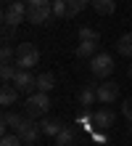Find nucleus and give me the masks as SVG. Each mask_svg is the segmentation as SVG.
<instances>
[{"label": "nucleus", "mask_w": 132, "mask_h": 146, "mask_svg": "<svg viewBox=\"0 0 132 146\" xmlns=\"http://www.w3.org/2000/svg\"><path fill=\"white\" fill-rule=\"evenodd\" d=\"M48 109H50V98H48V93L34 90L32 96H26V104H24V114H26V117H32V119H42V117L48 114Z\"/></svg>", "instance_id": "f257e3e1"}, {"label": "nucleus", "mask_w": 132, "mask_h": 146, "mask_svg": "<svg viewBox=\"0 0 132 146\" xmlns=\"http://www.w3.org/2000/svg\"><path fill=\"white\" fill-rule=\"evenodd\" d=\"M40 64V48L34 42H19L16 45V66L19 69H32Z\"/></svg>", "instance_id": "f03ea898"}, {"label": "nucleus", "mask_w": 132, "mask_h": 146, "mask_svg": "<svg viewBox=\"0 0 132 146\" xmlns=\"http://www.w3.org/2000/svg\"><path fill=\"white\" fill-rule=\"evenodd\" d=\"M26 11H29V5H26L24 0H13V3H8V8L3 11L5 27H19L21 21H26Z\"/></svg>", "instance_id": "7ed1b4c3"}, {"label": "nucleus", "mask_w": 132, "mask_h": 146, "mask_svg": "<svg viewBox=\"0 0 132 146\" xmlns=\"http://www.w3.org/2000/svg\"><path fill=\"white\" fill-rule=\"evenodd\" d=\"M90 72L95 74V77H111L114 74V56H108V53H95L93 58H90Z\"/></svg>", "instance_id": "20e7f679"}, {"label": "nucleus", "mask_w": 132, "mask_h": 146, "mask_svg": "<svg viewBox=\"0 0 132 146\" xmlns=\"http://www.w3.org/2000/svg\"><path fill=\"white\" fill-rule=\"evenodd\" d=\"M13 85L19 88V93L32 96V93L37 90V74H32V69H19L16 77H13Z\"/></svg>", "instance_id": "39448f33"}, {"label": "nucleus", "mask_w": 132, "mask_h": 146, "mask_svg": "<svg viewBox=\"0 0 132 146\" xmlns=\"http://www.w3.org/2000/svg\"><path fill=\"white\" fill-rule=\"evenodd\" d=\"M53 16V5H29V11H26V21L37 24V27H42V24H48Z\"/></svg>", "instance_id": "423d86ee"}, {"label": "nucleus", "mask_w": 132, "mask_h": 146, "mask_svg": "<svg viewBox=\"0 0 132 146\" xmlns=\"http://www.w3.org/2000/svg\"><path fill=\"white\" fill-rule=\"evenodd\" d=\"M19 135L24 138V143H26V146H32V143H37V138L42 135V130H40V125H37V119H32V117H26V119H24V125H21V130H19Z\"/></svg>", "instance_id": "0eeeda50"}, {"label": "nucleus", "mask_w": 132, "mask_h": 146, "mask_svg": "<svg viewBox=\"0 0 132 146\" xmlns=\"http://www.w3.org/2000/svg\"><path fill=\"white\" fill-rule=\"evenodd\" d=\"M119 98V85L116 82H103L98 85V101L100 104H114Z\"/></svg>", "instance_id": "6e6552de"}, {"label": "nucleus", "mask_w": 132, "mask_h": 146, "mask_svg": "<svg viewBox=\"0 0 132 146\" xmlns=\"http://www.w3.org/2000/svg\"><path fill=\"white\" fill-rule=\"evenodd\" d=\"M93 122H95V127L106 130V127H111L116 122V114H114L111 109H98V111H93Z\"/></svg>", "instance_id": "1a4fd4ad"}, {"label": "nucleus", "mask_w": 132, "mask_h": 146, "mask_svg": "<svg viewBox=\"0 0 132 146\" xmlns=\"http://www.w3.org/2000/svg\"><path fill=\"white\" fill-rule=\"evenodd\" d=\"M24 119H26V114H19V111L5 109L3 111V130H5V127H13V133H19L21 125H24Z\"/></svg>", "instance_id": "9d476101"}, {"label": "nucleus", "mask_w": 132, "mask_h": 146, "mask_svg": "<svg viewBox=\"0 0 132 146\" xmlns=\"http://www.w3.org/2000/svg\"><path fill=\"white\" fill-rule=\"evenodd\" d=\"M100 40H79V45H77V56L79 58H93L95 53H100Z\"/></svg>", "instance_id": "9b49d317"}, {"label": "nucleus", "mask_w": 132, "mask_h": 146, "mask_svg": "<svg viewBox=\"0 0 132 146\" xmlns=\"http://www.w3.org/2000/svg\"><path fill=\"white\" fill-rule=\"evenodd\" d=\"M19 96H21V93H19V88H16V85H3V90H0V104H3L5 109L8 106H13V104H19Z\"/></svg>", "instance_id": "f8f14e48"}, {"label": "nucleus", "mask_w": 132, "mask_h": 146, "mask_svg": "<svg viewBox=\"0 0 132 146\" xmlns=\"http://www.w3.org/2000/svg\"><path fill=\"white\" fill-rule=\"evenodd\" d=\"M95 101H98V88H93V85H85V88L79 90V106H82V109H90Z\"/></svg>", "instance_id": "ddd939ff"}, {"label": "nucleus", "mask_w": 132, "mask_h": 146, "mask_svg": "<svg viewBox=\"0 0 132 146\" xmlns=\"http://www.w3.org/2000/svg\"><path fill=\"white\" fill-rule=\"evenodd\" d=\"M37 125H40L42 135H53V138H56V135H58V130L64 127V125L58 122V119H50V117H42V119H37Z\"/></svg>", "instance_id": "4468645a"}, {"label": "nucleus", "mask_w": 132, "mask_h": 146, "mask_svg": "<svg viewBox=\"0 0 132 146\" xmlns=\"http://www.w3.org/2000/svg\"><path fill=\"white\" fill-rule=\"evenodd\" d=\"M53 88H56V74H53V72H42V74H37V90L50 93Z\"/></svg>", "instance_id": "2eb2a0df"}, {"label": "nucleus", "mask_w": 132, "mask_h": 146, "mask_svg": "<svg viewBox=\"0 0 132 146\" xmlns=\"http://www.w3.org/2000/svg\"><path fill=\"white\" fill-rule=\"evenodd\" d=\"M77 141V130H74V127H61V130H58V135H56V143L58 146H72Z\"/></svg>", "instance_id": "dca6fc26"}, {"label": "nucleus", "mask_w": 132, "mask_h": 146, "mask_svg": "<svg viewBox=\"0 0 132 146\" xmlns=\"http://www.w3.org/2000/svg\"><path fill=\"white\" fill-rule=\"evenodd\" d=\"M66 5H69L66 19H74V16H79L87 5H93V0H66Z\"/></svg>", "instance_id": "f3484780"}, {"label": "nucleus", "mask_w": 132, "mask_h": 146, "mask_svg": "<svg viewBox=\"0 0 132 146\" xmlns=\"http://www.w3.org/2000/svg\"><path fill=\"white\" fill-rule=\"evenodd\" d=\"M93 8H95V13H100V16H111L116 11V0H93Z\"/></svg>", "instance_id": "a211bd4d"}, {"label": "nucleus", "mask_w": 132, "mask_h": 146, "mask_svg": "<svg viewBox=\"0 0 132 146\" xmlns=\"http://www.w3.org/2000/svg\"><path fill=\"white\" fill-rule=\"evenodd\" d=\"M116 50H119L121 56L132 58V32H127V35H121V37H119V42H116Z\"/></svg>", "instance_id": "6ab92c4d"}, {"label": "nucleus", "mask_w": 132, "mask_h": 146, "mask_svg": "<svg viewBox=\"0 0 132 146\" xmlns=\"http://www.w3.org/2000/svg\"><path fill=\"white\" fill-rule=\"evenodd\" d=\"M16 72H19V66H13L11 61H3V66H0V80L3 82H13Z\"/></svg>", "instance_id": "aec40b11"}, {"label": "nucleus", "mask_w": 132, "mask_h": 146, "mask_svg": "<svg viewBox=\"0 0 132 146\" xmlns=\"http://www.w3.org/2000/svg\"><path fill=\"white\" fill-rule=\"evenodd\" d=\"M0 146H24V138L19 133H5L3 141H0Z\"/></svg>", "instance_id": "412c9836"}, {"label": "nucleus", "mask_w": 132, "mask_h": 146, "mask_svg": "<svg viewBox=\"0 0 132 146\" xmlns=\"http://www.w3.org/2000/svg\"><path fill=\"white\" fill-rule=\"evenodd\" d=\"M53 16H58V19H66V11H69V5H66V0H53Z\"/></svg>", "instance_id": "4be33fe9"}, {"label": "nucleus", "mask_w": 132, "mask_h": 146, "mask_svg": "<svg viewBox=\"0 0 132 146\" xmlns=\"http://www.w3.org/2000/svg\"><path fill=\"white\" fill-rule=\"evenodd\" d=\"M77 37H79V40H100V35H98L93 27H79Z\"/></svg>", "instance_id": "5701e85b"}, {"label": "nucleus", "mask_w": 132, "mask_h": 146, "mask_svg": "<svg viewBox=\"0 0 132 146\" xmlns=\"http://www.w3.org/2000/svg\"><path fill=\"white\" fill-rule=\"evenodd\" d=\"M121 114L129 119V130H132V101H129V98H127V101H121Z\"/></svg>", "instance_id": "b1692460"}, {"label": "nucleus", "mask_w": 132, "mask_h": 146, "mask_svg": "<svg viewBox=\"0 0 132 146\" xmlns=\"http://www.w3.org/2000/svg\"><path fill=\"white\" fill-rule=\"evenodd\" d=\"M0 58H3V61H11V58H13V48H11V42H3V48H0Z\"/></svg>", "instance_id": "393cba45"}, {"label": "nucleus", "mask_w": 132, "mask_h": 146, "mask_svg": "<svg viewBox=\"0 0 132 146\" xmlns=\"http://www.w3.org/2000/svg\"><path fill=\"white\" fill-rule=\"evenodd\" d=\"M53 0H26V5H48Z\"/></svg>", "instance_id": "a878e982"}, {"label": "nucleus", "mask_w": 132, "mask_h": 146, "mask_svg": "<svg viewBox=\"0 0 132 146\" xmlns=\"http://www.w3.org/2000/svg\"><path fill=\"white\" fill-rule=\"evenodd\" d=\"M93 138H95V141H98V143H106V133L100 130V133H95V135H93Z\"/></svg>", "instance_id": "bb28decb"}, {"label": "nucleus", "mask_w": 132, "mask_h": 146, "mask_svg": "<svg viewBox=\"0 0 132 146\" xmlns=\"http://www.w3.org/2000/svg\"><path fill=\"white\" fill-rule=\"evenodd\" d=\"M129 74H132V64H129Z\"/></svg>", "instance_id": "cd10ccee"}, {"label": "nucleus", "mask_w": 132, "mask_h": 146, "mask_svg": "<svg viewBox=\"0 0 132 146\" xmlns=\"http://www.w3.org/2000/svg\"><path fill=\"white\" fill-rule=\"evenodd\" d=\"M8 3H13V0H8Z\"/></svg>", "instance_id": "c85d7f7f"}]
</instances>
